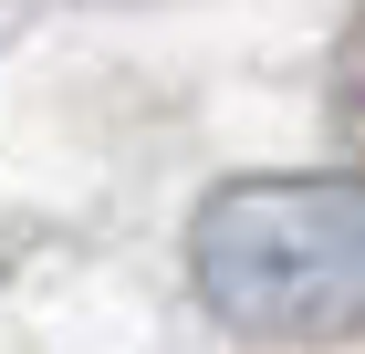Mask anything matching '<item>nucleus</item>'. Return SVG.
Here are the masks:
<instances>
[{
    "mask_svg": "<svg viewBox=\"0 0 365 354\" xmlns=\"http://www.w3.org/2000/svg\"><path fill=\"white\" fill-rule=\"evenodd\" d=\"M198 302L251 344L365 333V177H230L188 229Z\"/></svg>",
    "mask_w": 365,
    "mask_h": 354,
    "instance_id": "obj_1",
    "label": "nucleus"
},
{
    "mask_svg": "<svg viewBox=\"0 0 365 354\" xmlns=\"http://www.w3.org/2000/svg\"><path fill=\"white\" fill-rule=\"evenodd\" d=\"M334 146L355 157V177H365V11L344 21V42H334Z\"/></svg>",
    "mask_w": 365,
    "mask_h": 354,
    "instance_id": "obj_2",
    "label": "nucleus"
}]
</instances>
